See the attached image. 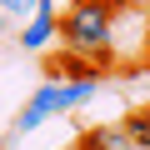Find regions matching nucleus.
Listing matches in <instances>:
<instances>
[{"label":"nucleus","mask_w":150,"mask_h":150,"mask_svg":"<svg viewBox=\"0 0 150 150\" xmlns=\"http://www.w3.org/2000/svg\"><path fill=\"white\" fill-rule=\"evenodd\" d=\"M110 35H115V10L100 5V0H70L60 10V30L55 40L75 55H85L95 70L110 65Z\"/></svg>","instance_id":"nucleus-1"},{"label":"nucleus","mask_w":150,"mask_h":150,"mask_svg":"<svg viewBox=\"0 0 150 150\" xmlns=\"http://www.w3.org/2000/svg\"><path fill=\"white\" fill-rule=\"evenodd\" d=\"M60 110H70V90H65V80H45V85L25 100V110L15 115V135H30L35 125H45V120L60 115Z\"/></svg>","instance_id":"nucleus-2"},{"label":"nucleus","mask_w":150,"mask_h":150,"mask_svg":"<svg viewBox=\"0 0 150 150\" xmlns=\"http://www.w3.org/2000/svg\"><path fill=\"white\" fill-rule=\"evenodd\" d=\"M55 30H60V10L50 5V0H40L35 15H30V25L20 30V45H25V50H45V45L55 40Z\"/></svg>","instance_id":"nucleus-3"},{"label":"nucleus","mask_w":150,"mask_h":150,"mask_svg":"<svg viewBox=\"0 0 150 150\" xmlns=\"http://www.w3.org/2000/svg\"><path fill=\"white\" fill-rule=\"evenodd\" d=\"M75 150H135V145H130L125 125L115 120V125H90V130H80Z\"/></svg>","instance_id":"nucleus-4"},{"label":"nucleus","mask_w":150,"mask_h":150,"mask_svg":"<svg viewBox=\"0 0 150 150\" xmlns=\"http://www.w3.org/2000/svg\"><path fill=\"white\" fill-rule=\"evenodd\" d=\"M80 75H100L85 55H75V50H60L55 60H50V80H80Z\"/></svg>","instance_id":"nucleus-5"},{"label":"nucleus","mask_w":150,"mask_h":150,"mask_svg":"<svg viewBox=\"0 0 150 150\" xmlns=\"http://www.w3.org/2000/svg\"><path fill=\"white\" fill-rule=\"evenodd\" d=\"M120 125H125V135H130L135 150H150V105H135Z\"/></svg>","instance_id":"nucleus-6"},{"label":"nucleus","mask_w":150,"mask_h":150,"mask_svg":"<svg viewBox=\"0 0 150 150\" xmlns=\"http://www.w3.org/2000/svg\"><path fill=\"white\" fill-rule=\"evenodd\" d=\"M35 5H40V0H0V15H35Z\"/></svg>","instance_id":"nucleus-7"},{"label":"nucleus","mask_w":150,"mask_h":150,"mask_svg":"<svg viewBox=\"0 0 150 150\" xmlns=\"http://www.w3.org/2000/svg\"><path fill=\"white\" fill-rule=\"evenodd\" d=\"M100 5H110V10H125V5H135V0H100Z\"/></svg>","instance_id":"nucleus-8"},{"label":"nucleus","mask_w":150,"mask_h":150,"mask_svg":"<svg viewBox=\"0 0 150 150\" xmlns=\"http://www.w3.org/2000/svg\"><path fill=\"white\" fill-rule=\"evenodd\" d=\"M145 65H150V30H145Z\"/></svg>","instance_id":"nucleus-9"},{"label":"nucleus","mask_w":150,"mask_h":150,"mask_svg":"<svg viewBox=\"0 0 150 150\" xmlns=\"http://www.w3.org/2000/svg\"><path fill=\"white\" fill-rule=\"evenodd\" d=\"M5 30H10V20H5V15H0V35H5Z\"/></svg>","instance_id":"nucleus-10"}]
</instances>
